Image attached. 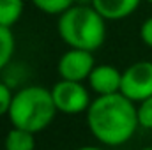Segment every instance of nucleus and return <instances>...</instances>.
Here are the masks:
<instances>
[{"label":"nucleus","mask_w":152,"mask_h":150,"mask_svg":"<svg viewBox=\"0 0 152 150\" xmlns=\"http://www.w3.org/2000/svg\"><path fill=\"white\" fill-rule=\"evenodd\" d=\"M85 115L92 136L108 147L127 143L140 127L138 108L120 92L112 95H97L92 99Z\"/></svg>","instance_id":"1"},{"label":"nucleus","mask_w":152,"mask_h":150,"mask_svg":"<svg viewBox=\"0 0 152 150\" xmlns=\"http://www.w3.org/2000/svg\"><path fill=\"white\" fill-rule=\"evenodd\" d=\"M60 39L75 50L96 51L106 39V20L92 5H73L58 16Z\"/></svg>","instance_id":"2"},{"label":"nucleus","mask_w":152,"mask_h":150,"mask_svg":"<svg viewBox=\"0 0 152 150\" xmlns=\"http://www.w3.org/2000/svg\"><path fill=\"white\" fill-rule=\"evenodd\" d=\"M57 111L58 110L55 106L51 90L41 85H28L14 94L7 117L12 127L27 129L37 134L53 122Z\"/></svg>","instance_id":"3"},{"label":"nucleus","mask_w":152,"mask_h":150,"mask_svg":"<svg viewBox=\"0 0 152 150\" xmlns=\"http://www.w3.org/2000/svg\"><path fill=\"white\" fill-rule=\"evenodd\" d=\"M51 95H53L57 110L66 115L87 113L90 103H92L88 88L81 81L58 79L51 87Z\"/></svg>","instance_id":"4"},{"label":"nucleus","mask_w":152,"mask_h":150,"mask_svg":"<svg viewBox=\"0 0 152 150\" xmlns=\"http://www.w3.org/2000/svg\"><path fill=\"white\" fill-rule=\"evenodd\" d=\"M120 94L134 104L152 97V62L140 60L126 67L122 71Z\"/></svg>","instance_id":"5"},{"label":"nucleus","mask_w":152,"mask_h":150,"mask_svg":"<svg viewBox=\"0 0 152 150\" xmlns=\"http://www.w3.org/2000/svg\"><path fill=\"white\" fill-rule=\"evenodd\" d=\"M94 67H96V62H94L92 51L69 48L58 58L57 73L60 76V79L81 81L83 83L85 79H88V76H90Z\"/></svg>","instance_id":"6"},{"label":"nucleus","mask_w":152,"mask_h":150,"mask_svg":"<svg viewBox=\"0 0 152 150\" xmlns=\"http://www.w3.org/2000/svg\"><path fill=\"white\" fill-rule=\"evenodd\" d=\"M87 81L90 90L97 95L118 94L122 87V71H118L112 64H99L92 69Z\"/></svg>","instance_id":"7"},{"label":"nucleus","mask_w":152,"mask_h":150,"mask_svg":"<svg viewBox=\"0 0 152 150\" xmlns=\"http://www.w3.org/2000/svg\"><path fill=\"white\" fill-rule=\"evenodd\" d=\"M142 0H92L90 5L106 20V21H118L131 16Z\"/></svg>","instance_id":"8"},{"label":"nucleus","mask_w":152,"mask_h":150,"mask_svg":"<svg viewBox=\"0 0 152 150\" xmlns=\"http://www.w3.org/2000/svg\"><path fill=\"white\" fill-rule=\"evenodd\" d=\"M4 149L5 150H36V134L27 131V129L12 127L5 134Z\"/></svg>","instance_id":"9"},{"label":"nucleus","mask_w":152,"mask_h":150,"mask_svg":"<svg viewBox=\"0 0 152 150\" xmlns=\"http://www.w3.org/2000/svg\"><path fill=\"white\" fill-rule=\"evenodd\" d=\"M23 7H25L23 0H0V25L12 28L20 21Z\"/></svg>","instance_id":"10"},{"label":"nucleus","mask_w":152,"mask_h":150,"mask_svg":"<svg viewBox=\"0 0 152 150\" xmlns=\"http://www.w3.org/2000/svg\"><path fill=\"white\" fill-rule=\"evenodd\" d=\"M14 50H16V39L12 30L0 25V71L9 66Z\"/></svg>","instance_id":"11"},{"label":"nucleus","mask_w":152,"mask_h":150,"mask_svg":"<svg viewBox=\"0 0 152 150\" xmlns=\"http://www.w3.org/2000/svg\"><path fill=\"white\" fill-rule=\"evenodd\" d=\"M32 4L37 7L39 11L46 14H57L60 16L64 11L75 5V0H32Z\"/></svg>","instance_id":"12"},{"label":"nucleus","mask_w":152,"mask_h":150,"mask_svg":"<svg viewBox=\"0 0 152 150\" xmlns=\"http://www.w3.org/2000/svg\"><path fill=\"white\" fill-rule=\"evenodd\" d=\"M138 122H140V127H145V129H152V97L138 103Z\"/></svg>","instance_id":"13"},{"label":"nucleus","mask_w":152,"mask_h":150,"mask_svg":"<svg viewBox=\"0 0 152 150\" xmlns=\"http://www.w3.org/2000/svg\"><path fill=\"white\" fill-rule=\"evenodd\" d=\"M12 97H14V94L11 92V88L5 83L0 81V117L9 115L11 104H12Z\"/></svg>","instance_id":"14"},{"label":"nucleus","mask_w":152,"mask_h":150,"mask_svg":"<svg viewBox=\"0 0 152 150\" xmlns=\"http://www.w3.org/2000/svg\"><path fill=\"white\" fill-rule=\"evenodd\" d=\"M140 39L145 46L152 48V18H147L140 27Z\"/></svg>","instance_id":"15"},{"label":"nucleus","mask_w":152,"mask_h":150,"mask_svg":"<svg viewBox=\"0 0 152 150\" xmlns=\"http://www.w3.org/2000/svg\"><path fill=\"white\" fill-rule=\"evenodd\" d=\"M76 150H104V149H101V147H92V145H85V147H80V149H76Z\"/></svg>","instance_id":"16"},{"label":"nucleus","mask_w":152,"mask_h":150,"mask_svg":"<svg viewBox=\"0 0 152 150\" xmlns=\"http://www.w3.org/2000/svg\"><path fill=\"white\" fill-rule=\"evenodd\" d=\"M142 150H152V147H145V149H142Z\"/></svg>","instance_id":"17"},{"label":"nucleus","mask_w":152,"mask_h":150,"mask_svg":"<svg viewBox=\"0 0 152 150\" xmlns=\"http://www.w3.org/2000/svg\"><path fill=\"white\" fill-rule=\"evenodd\" d=\"M147 2H151V4H152V0H147Z\"/></svg>","instance_id":"18"}]
</instances>
